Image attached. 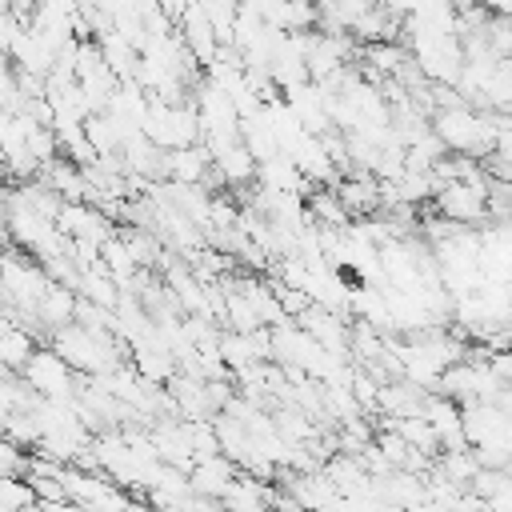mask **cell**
I'll list each match as a JSON object with an SVG mask.
<instances>
[{"label":"cell","instance_id":"6da1fadb","mask_svg":"<svg viewBox=\"0 0 512 512\" xmlns=\"http://www.w3.org/2000/svg\"><path fill=\"white\" fill-rule=\"evenodd\" d=\"M436 136L444 148H452L460 156H488L496 144V124L464 104H452L448 112L436 116Z\"/></svg>","mask_w":512,"mask_h":512},{"label":"cell","instance_id":"7a4b0ae2","mask_svg":"<svg viewBox=\"0 0 512 512\" xmlns=\"http://www.w3.org/2000/svg\"><path fill=\"white\" fill-rule=\"evenodd\" d=\"M28 376L40 392H48L52 400H64L68 396V364L64 356H52V352H36L28 360Z\"/></svg>","mask_w":512,"mask_h":512},{"label":"cell","instance_id":"3957f363","mask_svg":"<svg viewBox=\"0 0 512 512\" xmlns=\"http://www.w3.org/2000/svg\"><path fill=\"white\" fill-rule=\"evenodd\" d=\"M188 488H192V492H204V496H224V492L232 488V464L204 456V460L196 464V472H192V484H188Z\"/></svg>","mask_w":512,"mask_h":512},{"label":"cell","instance_id":"277c9868","mask_svg":"<svg viewBox=\"0 0 512 512\" xmlns=\"http://www.w3.org/2000/svg\"><path fill=\"white\" fill-rule=\"evenodd\" d=\"M20 468H24V460H20L16 444L12 440H0V476H16Z\"/></svg>","mask_w":512,"mask_h":512}]
</instances>
